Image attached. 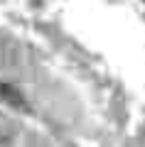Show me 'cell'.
Returning <instances> with one entry per match:
<instances>
[{
    "label": "cell",
    "instance_id": "1",
    "mask_svg": "<svg viewBox=\"0 0 145 147\" xmlns=\"http://www.w3.org/2000/svg\"><path fill=\"white\" fill-rule=\"evenodd\" d=\"M0 100L7 103L10 108H15V110H27V100L22 98V93L10 84H0Z\"/></svg>",
    "mask_w": 145,
    "mask_h": 147
}]
</instances>
